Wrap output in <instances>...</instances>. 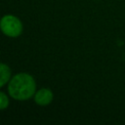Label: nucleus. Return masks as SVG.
Listing matches in <instances>:
<instances>
[{
  "mask_svg": "<svg viewBox=\"0 0 125 125\" xmlns=\"http://www.w3.org/2000/svg\"><path fill=\"white\" fill-rule=\"evenodd\" d=\"M9 95L18 101L30 99L36 93V83L34 78L25 72H20L14 75L8 84Z\"/></svg>",
  "mask_w": 125,
  "mask_h": 125,
  "instance_id": "f257e3e1",
  "label": "nucleus"
},
{
  "mask_svg": "<svg viewBox=\"0 0 125 125\" xmlns=\"http://www.w3.org/2000/svg\"><path fill=\"white\" fill-rule=\"evenodd\" d=\"M2 32L9 37H18L22 32V23L19 18L13 15H5L0 21Z\"/></svg>",
  "mask_w": 125,
  "mask_h": 125,
  "instance_id": "f03ea898",
  "label": "nucleus"
},
{
  "mask_svg": "<svg viewBox=\"0 0 125 125\" xmlns=\"http://www.w3.org/2000/svg\"><path fill=\"white\" fill-rule=\"evenodd\" d=\"M54 99L53 92L47 88H41L34 94V102L39 105H48Z\"/></svg>",
  "mask_w": 125,
  "mask_h": 125,
  "instance_id": "7ed1b4c3",
  "label": "nucleus"
},
{
  "mask_svg": "<svg viewBox=\"0 0 125 125\" xmlns=\"http://www.w3.org/2000/svg\"><path fill=\"white\" fill-rule=\"evenodd\" d=\"M0 87H4L5 84L8 83L11 79V69L4 62H1L0 64Z\"/></svg>",
  "mask_w": 125,
  "mask_h": 125,
  "instance_id": "20e7f679",
  "label": "nucleus"
},
{
  "mask_svg": "<svg viewBox=\"0 0 125 125\" xmlns=\"http://www.w3.org/2000/svg\"><path fill=\"white\" fill-rule=\"evenodd\" d=\"M8 105H9L8 96L4 92H0V108L4 110L6 109V107H8Z\"/></svg>",
  "mask_w": 125,
  "mask_h": 125,
  "instance_id": "39448f33",
  "label": "nucleus"
}]
</instances>
